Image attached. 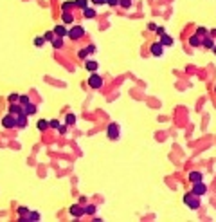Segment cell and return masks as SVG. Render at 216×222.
I'll use <instances>...</instances> for the list:
<instances>
[{
  "instance_id": "d6a6232c",
  "label": "cell",
  "mask_w": 216,
  "mask_h": 222,
  "mask_svg": "<svg viewBox=\"0 0 216 222\" xmlns=\"http://www.w3.org/2000/svg\"><path fill=\"white\" fill-rule=\"evenodd\" d=\"M67 127H68L67 123H65V125H59V127H58V132H59V134H67Z\"/></svg>"
},
{
  "instance_id": "8fae6325",
  "label": "cell",
  "mask_w": 216,
  "mask_h": 222,
  "mask_svg": "<svg viewBox=\"0 0 216 222\" xmlns=\"http://www.w3.org/2000/svg\"><path fill=\"white\" fill-rule=\"evenodd\" d=\"M189 45H191V47H200V45H202V36H198L196 33H195L193 36H189Z\"/></svg>"
},
{
  "instance_id": "60d3db41",
  "label": "cell",
  "mask_w": 216,
  "mask_h": 222,
  "mask_svg": "<svg viewBox=\"0 0 216 222\" xmlns=\"http://www.w3.org/2000/svg\"><path fill=\"white\" fill-rule=\"evenodd\" d=\"M209 36H213V38H214V36H216V29H211V31H209Z\"/></svg>"
},
{
  "instance_id": "6da1fadb",
  "label": "cell",
  "mask_w": 216,
  "mask_h": 222,
  "mask_svg": "<svg viewBox=\"0 0 216 222\" xmlns=\"http://www.w3.org/2000/svg\"><path fill=\"white\" fill-rule=\"evenodd\" d=\"M184 202L191 208V210H198L200 208V201H198V195H195L193 192H189V193H186L184 195Z\"/></svg>"
},
{
  "instance_id": "e575fe53",
  "label": "cell",
  "mask_w": 216,
  "mask_h": 222,
  "mask_svg": "<svg viewBox=\"0 0 216 222\" xmlns=\"http://www.w3.org/2000/svg\"><path fill=\"white\" fill-rule=\"evenodd\" d=\"M18 98H20L18 94H9V101H11V103H14V101H18Z\"/></svg>"
},
{
  "instance_id": "9a60e30c",
  "label": "cell",
  "mask_w": 216,
  "mask_h": 222,
  "mask_svg": "<svg viewBox=\"0 0 216 222\" xmlns=\"http://www.w3.org/2000/svg\"><path fill=\"white\" fill-rule=\"evenodd\" d=\"M160 43H162L164 47H171V45H173V38H171L169 34H166V33H164V34L160 36Z\"/></svg>"
},
{
  "instance_id": "5b68a950",
  "label": "cell",
  "mask_w": 216,
  "mask_h": 222,
  "mask_svg": "<svg viewBox=\"0 0 216 222\" xmlns=\"http://www.w3.org/2000/svg\"><path fill=\"white\" fill-rule=\"evenodd\" d=\"M83 34H85V29H83L81 25H74V27L68 31V38H70V40H79Z\"/></svg>"
},
{
  "instance_id": "484cf974",
  "label": "cell",
  "mask_w": 216,
  "mask_h": 222,
  "mask_svg": "<svg viewBox=\"0 0 216 222\" xmlns=\"http://www.w3.org/2000/svg\"><path fill=\"white\" fill-rule=\"evenodd\" d=\"M65 123L67 125H76V116L74 114H67L65 116Z\"/></svg>"
},
{
  "instance_id": "603a6c76",
  "label": "cell",
  "mask_w": 216,
  "mask_h": 222,
  "mask_svg": "<svg viewBox=\"0 0 216 222\" xmlns=\"http://www.w3.org/2000/svg\"><path fill=\"white\" fill-rule=\"evenodd\" d=\"M18 103H20V105H27V103H31V98H29L27 94H20V98H18Z\"/></svg>"
},
{
  "instance_id": "7a4b0ae2",
  "label": "cell",
  "mask_w": 216,
  "mask_h": 222,
  "mask_svg": "<svg viewBox=\"0 0 216 222\" xmlns=\"http://www.w3.org/2000/svg\"><path fill=\"white\" fill-rule=\"evenodd\" d=\"M119 134H121V128H119L117 123H110V125L106 127V136H108V139L115 141V139H119Z\"/></svg>"
},
{
  "instance_id": "277c9868",
  "label": "cell",
  "mask_w": 216,
  "mask_h": 222,
  "mask_svg": "<svg viewBox=\"0 0 216 222\" xmlns=\"http://www.w3.org/2000/svg\"><path fill=\"white\" fill-rule=\"evenodd\" d=\"M2 127H4V128H16V116H13L11 112H9L7 116H4Z\"/></svg>"
},
{
  "instance_id": "ac0fdd59",
  "label": "cell",
  "mask_w": 216,
  "mask_h": 222,
  "mask_svg": "<svg viewBox=\"0 0 216 222\" xmlns=\"http://www.w3.org/2000/svg\"><path fill=\"white\" fill-rule=\"evenodd\" d=\"M189 181L191 183H200L202 181V174L200 172H191L189 174Z\"/></svg>"
},
{
  "instance_id": "ba28073f",
  "label": "cell",
  "mask_w": 216,
  "mask_h": 222,
  "mask_svg": "<svg viewBox=\"0 0 216 222\" xmlns=\"http://www.w3.org/2000/svg\"><path fill=\"white\" fill-rule=\"evenodd\" d=\"M162 52H164V45H162L160 42L151 43V54H153V56H162Z\"/></svg>"
},
{
  "instance_id": "1f68e13d",
  "label": "cell",
  "mask_w": 216,
  "mask_h": 222,
  "mask_svg": "<svg viewBox=\"0 0 216 222\" xmlns=\"http://www.w3.org/2000/svg\"><path fill=\"white\" fill-rule=\"evenodd\" d=\"M196 34H198V36H205V34H207V29H205V27H198V29H196Z\"/></svg>"
},
{
  "instance_id": "e0dca14e",
  "label": "cell",
  "mask_w": 216,
  "mask_h": 222,
  "mask_svg": "<svg viewBox=\"0 0 216 222\" xmlns=\"http://www.w3.org/2000/svg\"><path fill=\"white\" fill-rule=\"evenodd\" d=\"M9 112H11L13 116H18V114L23 112V105H14V103H13V105L9 107Z\"/></svg>"
},
{
  "instance_id": "74e56055",
  "label": "cell",
  "mask_w": 216,
  "mask_h": 222,
  "mask_svg": "<svg viewBox=\"0 0 216 222\" xmlns=\"http://www.w3.org/2000/svg\"><path fill=\"white\" fill-rule=\"evenodd\" d=\"M92 4H96V5H105L106 0H92Z\"/></svg>"
},
{
  "instance_id": "7402d4cb",
  "label": "cell",
  "mask_w": 216,
  "mask_h": 222,
  "mask_svg": "<svg viewBox=\"0 0 216 222\" xmlns=\"http://www.w3.org/2000/svg\"><path fill=\"white\" fill-rule=\"evenodd\" d=\"M72 7H76V4H74L72 0H65V2L61 4V9H63V11H70Z\"/></svg>"
},
{
  "instance_id": "3957f363",
  "label": "cell",
  "mask_w": 216,
  "mask_h": 222,
  "mask_svg": "<svg viewBox=\"0 0 216 222\" xmlns=\"http://www.w3.org/2000/svg\"><path fill=\"white\" fill-rule=\"evenodd\" d=\"M88 87H92V89H101L103 87V78L97 74V72H92L90 76H88Z\"/></svg>"
},
{
  "instance_id": "4fadbf2b",
  "label": "cell",
  "mask_w": 216,
  "mask_h": 222,
  "mask_svg": "<svg viewBox=\"0 0 216 222\" xmlns=\"http://www.w3.org/2000/svg\"><path fill=\"white\" fill-rule=\"evenodd\" d=\"M85 69H87L88 72H96V70H97V61H96V60H87V61H85Z\"/></svg>"
},
{
  "instance_id": "4316f807",
  "label": "cell",
  "mask_w": 216,
  "mask_h": 222,
  "mask_svg": "<svg viewBox=\"0 0 216 222\" xmlns=\"http://www.w3.org/2000/svg\"><path fill=\"white\" fill-rule=\"evenodd\" d=\"M74 4H76V7H79V9H87V7H88V0H76Z\"/></svg>"
},
{
  "instance_id": "7c38bea8",
  "label": "cell",
  "mask_w": 216,
  "mask_h": 222,
  "mask_svg": "<svg viewBox=\"0 0 216 222\" xmlns=\"http://www.w3.org/2000/svg\"><path fill=\"white\" fill-rule=\"evenodd\" d=\"M61 20H63V23H65V25H68V23H72V22H74V14H72L70 11H63Z\"/></svg>"
},
{
  "instance_id": "d4e9b609",
  "label": "cell",
  "mask_w": 216,
  "mask_h": 222,
  "mask_svg": "<svg viewBox=\"0 0 216 222\" xmlns=\"http://www.w3.org/2000/svg\"><path fill=\"white\" fill-rule=\"evenodd\" d=\"M32 43H34L36 47H43V43H45V38H43V36H36V38L32 40Z\"/></svg>"
},
{
  "instance_id": "5bb4252c",
  "label": "cell",
  "mask_w": 216,
  "mask_h": 222,
  "mask_svg": "<svg viewBox=\"0 0 216 222\" xmlns=\"http://www.w3.org/2000/svg\"><path fill=\"white\" fill-rule=\"evenodd\" d=\"M36 110H38V107H36V105H32V101H31V103H27V105H23V112H25L27 116L36 114Z\"/></svg>"
},
{
  "instance_id": "8d00e7d4",
  "label": "cell",
  "mask_w": 216,
  "mask_h": 222,
  "mask_svg": "<svg viewBox=\"0 0 216 222\" xmlns=\"http://www.w3.org/2000/svg\"><path fill=\"white\" fill-rule=\"evenodd\" d=\"M87 51H88V54H94L96 52V45H87Z\"/></svg>"
},
{
  "instance_id": "ffe728a7",
  "label": "cell",
  "mask_w": 216,
  "mask_h": 222,
  "mask_svg": "<svg viewBox=\"0 0 216 222\" xmlns=\"http://www.w3.org/2000/svg\"><path fill=\"white\" fill-rule=\"evenodd\" d=\"M50 43H52V47H54V49H61V47H63V38H61V36H56Z\"/></svg>"
},
{
  "instance_id": "44dd1931",
  "label": "cell",
  "mask_w": 216,
  "mask_h": 222,
  "mask_svg": "<svg viewBox=\"0 0 216 222\" xmlns=\"http://www.w3.org/2000/svg\"><path fill=\"white\" fill-rule=\"evenodd\" d=\"M47 128H49V119H40L38 121V130L40 132H45Z\"/></svg>"
},
{
  "instance_id": "ab89813d",
  "label": "cell",
  "mask_w": 216,
  "mask_h": 222,
  "mask_svg": "<svg viewBox=\"0 0 216 222\" xmlns=\"http://www.w3.org/2000/svg\"><path fill=\"white\" fill-rule=\"evenodd\" d=\"M164 33H166V31H164V27H157V34H159V36H162Z\"/></svg>"
},
{
  "instance_id": "2e32d148",
  "label": "cell",
  "mask_w": 216,
  "mask_h": 222,
  "mask_svg": "<svg viewBox=\"0 0 216 222\" xmlns=\"http://www.w3.org/2000/svg\"><path fill=\"white\" fill-rule=\"evenodd\" d=\"M202 45H204V47H207V49H213V47L216 45V43H214V38H213V36H204Z\"/></svg>"
},
{
  "instance_id": "52a82bcc",
  "label": "cell",
  "mask_w": 216,
  "mask_h": 222,
  "mask_svg": "<svg viewBox=\"0 0 216 222\" xmlns=\"http://www.w3.org/2000/svg\"><path fill=\"white\" fill-rule=\"evenodd\" d=\"M70 215L72 217H83L85 215V208L83 206H79V204H74V206H70Z\"/></svg>"
},
{
  "instance_id": "7bdbcfd3",
  "label": "cell",
  "mask_w": 216,
  "mask_h": 222,
  "mask_svg": "<svg viewBox=\"0 0 216 222\" xmlns=\"http://www.w3.org/2000/svg\"><path fill=\"white\" fill-rule=\"evenodd\" d=\"M214 92H216V87H214Z\"/></svg>"
},
{
  "instance_id": "4dcf8cb0",
  "label": "cell",
  "mask_w": 216,
  "mask_h": 222,
  "mask_svg": "<svg viewBox=\"0 0 216 222\" xmlns=\"http://www.w3.org/2000/svg\"><path fill=\"white\" fill-rule=\"evenodd\" d=\"M85 213H88V215H94V213H96V206H94V204H88V206L85 208Z\"/></svg>"
},
{
  "instance_id": "30bf717a",
  "label": "cell",
  "mask_w": 216,
  "mask_h": 222,
  "mask_svg": "<svg viewBox=\"0 0 216 222\" xmlns=\"http://www.w3.org/2000/svg\"><path fill=\"white\" fill-rule=\"evenodd\" d=\"M52 31H54V34H56V36H61V38H65V36H68V31H67V27H65V23H63V25H56V27H54Z\"/></svg>"
},
{
  "instance_id": "b9f144b4",
  "label": "cell",
  "mask_w": 216,
  "mask_h": 222,
  "mask_svg": "<svg viewBox=\"0 0 216 222\" xmlns=\"http://www.w3.org/2000/svg\"><path fill=\"white\" fill-rule=\"evenodd\" d=\"M213 52H214V54H216V45H214V47H213Z\"/></svg>"
},
{
  "instance_id": "cb8c5ba5",
  "label": "cell",
  "mask_w": 216,
  "mask_h": 222,
  "mask_svg": "<svg viewBox=\"0 0 216 222\" xmlns=\"http://www.w3.org/2000/svg\"><path fill=\"white\" fill-rule=\"evenodd\" d=\"M40 220V213L38 211H29V222H38Z\"/></svg>"
},
{
  "instance_id": "d6986e66",
  "label": "cell",
  "mask_w": 216,
  "mask_h": 222,
  "mask_svg": "<svg viewBox=\"0 0 216 222\" xmlns=\"http://www.w3.org/2000/svg\"><path fill=\"white\" fill-rule=\"evenodd\" d=\"M83 14H85V18H94L97 13H96L94 7H87V9H83Z\"/></svg>"
},
{
  "instance_id": "d590c367",
  "label": "cell",
  "mask_w": 216,
  "mask_h": 222,
  "mask_svg": "<svg viewBox=\"0 0 216 222\" xmlns=\"http://www.w3.org/2000/svg\"><path fill=\"white\" fill-rule=\"evenodd\" d=\"M106 4L110 7H115V5H119V0H106Z\"/></svg>"
},
{
  "instance_id": "f1b7e54d",
  "label": "cell",
  "mask_w": 216,
  "mask_h": 222,
  "mask_svg": "<svg viewBox=\"0 0 216 222\" xmlns=\"http://www.w3.org/2000/svg\"><path fill=\"white\" fill-rule=\"evenodd\" d=\"M119 5L124 7V9H130L132 7V0H119Z\"/></svg>"
},
{
  "instance_id": "836d02e7",
  "label": "cell",
  "mask_w": 216,
  "mask_h": 222,
  "mask_svg": "<svg viewBox=\"0 0 216 222\" xmlns=\"http://www.w3.org/2000/svg\"><path fill=\"white\" fill-rule=\"evenodd\" d=\"M88 56V51L87 49H79V58H87Z\"/></svg>"
},
{
  "instance_id": "8992f818",
  "label": "cell",
  "mask_w": 216,
  "mask_h": 222,
  "mask_svg": "<svg viewBox=\"0 0 216 222\" xmlns=\"http://www.w3.org/2000/svg\"><path fill=\"white\" fill-rule=\"evenodd\" d=\"M205 192H207V186L200 181V183H193V193L195 195H198V197H202V195H205Z\"/></svg>"
},
{
  "instance_id": "83f0119b",
  "label": "cell",
  "mask_w": 216,
  "mask_h": 222,
  "mask_svg": "<svg viewBox=\"0 0 216 222\" xmlns=\"http://www.w3.org/2000/svg\"><path fill=\"white\" fill-rule=\"evenodd\" d=\"M43 38H45V42H52V40L56 38V34H54V31H47V33L43 34Z\"/></svg>"
},
{
  "instance_id": "9c48e42d",
  "label": "cell",
  "mask_w": 216,
  "mask_h": 222,
  "mask_svg": "<svg viewBox=\"0 0 216 222\" xmlns=\"http://www.w3.org/2000/svg\"><path fill=\"white\" fill-rule=\"evenodd\" d=\"M27 117H29V116H27L25 112L18 114V116H16V127H18V128H25V127H27Z\"/></svg>"
},
{
  "instance_id": "f546056e",
  "label": "cell",
  "mask_w": 216,
  "mask_h": 222,
  "mask_svg": "<svg viewBox=\"0 0 216 222\" xmlns=\"http://www.w3.org/2000/svg\"><path fill=\"white\" fill-rule=\"evenodd\" d=\"M58 127H59V121L58 119H49V128H56L58 130Z\"/></svg>"
},
{
  "instance_id": "f35d334b",
  "label": "cell",
  "mask_w": 216,
  "mask_h": 222,
  "mask_svg": "<svg viewBox=\"0 0 216 222\" xmlns=\"http://www.w3.org/2000/svg\"><path fill=\"white\" fill-rule=\"evenodd\" d=\"M148 29H150V31H157V25H155L153 22H150V23H148Z\"/></svg>"
}]
</instances>
